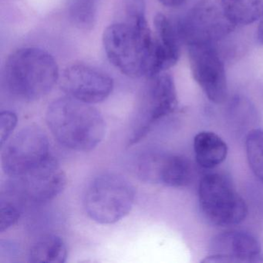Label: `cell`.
Returning <instances> with one entry per match:
<instances>
[{
    "instance_id": "cell-1",
    "label": "cell",
    "mask_w": 263,
    "mask_h": 263,
    "mask_svg": "<svg viewBox=\"0 0 263 263\" xmlns=\"http://www.w3.org/2000/svg\"><path fill=\"white\" fill-rule=\"evenodd\" d=\"M46 120L55 139L71 150H93L105 136V121L101 113L90 104L70 97L53 101Z\"/></svg>"
},
{
    "instance_id": "cell-2",
    "label": "cell",
    "mask_w": 263,
    "mask_h": 263,
    "mask_svg": "<svg viewBox=\"0 0 263 263\" xmlns=\"http://www.w3.org/2000/svg\"><path fill=\"white\" fill-rule=\"evenodd\" d=\"M59 79L54 58L41 49H20L9 56L4 70L7 90L25 101L40 99L51 91Z\"/></svg>"
},
{
    "instance_id": "cell-3",
    "label": "cell",
    "mask_w": 263,
    "mask_h": 263,
    "mask_svg": "<svg viewBox=\"0 0 263 263\" xmlns=\"http://www.w3.org/2000/svg\"><path fill=\"white\" fill-rule=\"evenodd\" d=\"M106 54L110 63L132 78H150L155 38L147 24H115L106 29L103 36Z\"/></svg>"
},
{
    "instance_id": "cell-4",
    "label": "cell",
    "mask_w": 263,
    "mask_h": 263,
    "mask_svg": "<svg viewBox=\"0 0 263 263\" xmlns=\"http://www.w3.org/2000/svg\"><path fill=\"white\" fill-rule=\"evenodd\" d=\"M135 192L125 178L115 173L95 177L86 189L84 206L96 222L110 224L124 218L133 207Z\"/></svg>"
},
{
    "instance_id": "cell-5",
    "label": "cell",
    "mask_w": 263,
    "mask_h": 263,
    "mask_svg": "<svg viewBox=\"0 0 263 263\" xmlns=\"http://www.w3.org/2000/svg\"><path fill=\"white\" fill-rule=\"evenodd\" d=\"M198 202L204 218L214 226L229 227L239 224L248 215L244 199L226 175H204L198 187Z\"/></svg>"
},
{
    "instance_id": "cell-6",
    "label": "cell",
    "mask_w": 263,
    "mask_h": 263,
    "mask_svg": "<svg viewBox=\"0 0 263 263\" xmlns=\"http://www.w3.org/2000/svg\"><path fill=\"white\" fill-rule=\"evenodd\" d=\"M67 177L57 160L50 157L33 170L10 178L3 193L22 205H41L50 202L64 190Z\"/></svg>"
},
{
    "instance_id": "cell-7",
    "label": "cell",
    "mask_w": 263,
    "mask_h": 263,
    "mask_svg": "<svg viewBox=\"0 0 263 263\" xmlns=\"http://www.w3.org/2000/svg\"><path fill=\"white\" fill-rule=\"evenodd\" d=\"M235 27L226 16L221 0H201L181 20L178 32L187 47L216 45L229 36Z\"/></svg>"
},
{
    "instance_id": "cell-8",
    "label": "cell",
    "mask_w": 263,
    "mask_h": 263,
    "mask_svg": "<svg viewBox=\"0 0 263 263\" xmlns=\"http://www.w3.org/2000/svg\"><path fill=\"white\" fill-rule=\"evenodd\" d=\"M173 78L164 72L149 78L128 145L141 141L161 120L178 108Z\"/></svg>"
},
{
    "instance_id": "cell-9",
    "label": "cell",
    "mask_w": 263,
    "mask_h": 263,
    "mask_svg": "<svg viewBox=\"0 0 263 263\" xmlns=\"http://www.w3.org/2000/svg\"><path fill=\"white\" fill-rule=\"evenodd\" d=\"M2 150L3 169L10 178L33 170L51 157L48 138L36 127L21 130Z\"/></svg>"
},
{
    "instance_id": "cell-10",
    "label": "cell",
    "mask_w": 263,
    "mask_h": 263,
    "mask_svg": "<svg viewBox=\"0 0 263 263\" xmlns=\"http://www.w3.org/2000/svg\"><path fill=\"white\" fill-rule=\"evenodd\" d=\"M189 59L192 76L209 101L221 104L227 99V78L224 64L216 45H192Z\"/></svg>"
},
{
    "instance_id": "cell-11",
    "label": "cell",
    "mask_w": 263,
    "mask_h": 263,
    "mask_svg": "<svg viewBox=\"0 0 263 263\" xmlns=\"http://www.w3.org/2000/svg\"><path fill=\"white\" fill-rule=\"evenodd\" d=\"M136 173L141 181L172 187L189 185L193 174L192 163L186 157L159 152L140 155Z\"/></svg>"
},
{
    "instance_id": "cell-12",
    "label": "cell",
    "mask_w": 263,
    "mask_h": 263,
    "mask_svg": "<svg viewBox=\"0 0 263 263\" xmlns=\"http://www.w3.org/2000/svg\"><path fill=\"white\" fill-rule=\"evenodd\" d=\"M61 87L67 96L92 104L107 99L114 84L104 72L84 64H74L66 69Z\"/></svg>"
},
{
    "instance_id": "cell-13",
    "label": "cell",
    "mask_w": 263,
    "mask_h": 263,
    "mask_svg": "<svg viewBox=\"0 0 263 263\" xmlns=\"http://www.w3.org/2000/svg\"><path fill=\"white\" fill-rule=\"evenodd\" d=\"M203 262H263L259 241L245 231H227L218 234L210 245L209 256Z\"/></svg>"
},
{
    "instance_id": "cell-14",
    "label": "cell",
    "mask_w": 263,
    "mask_h": 263,
    "mask_svg": "<svg viewBox=\"0 0 263 263\" xmlns=\"http://www.w3.org/2000/svg\"><path fill=\"white\" fill-rule=\"evenodd\" d=\"M227 144L212 132H199L194 138V152L198 165L203 168L218 167L227 158Z\"/></svg>"
},
{
    "instance_id": "cell-15",
    "label": "cell",
    "mask_w": 263,
    "mask_h": 263,
    "mask_svg": "<svg viewBox=\"0 0 263 263\" xmlns=\"http://www.w3.org/2000/svg\"><path fill=\"white\" fill-rule=\"evenodd\" d=\"M28 258L29 261L33 263L65 262L67 258L65 241L59 235H44L32 245Z\"/></svg>"
},
{
    "instance_id": "cell-16",
    "label": "cell",
    "mask_w": 263,
    "mask_h": 263,
    "mask_svg": "<svg viewBox=\"0 0 263 263\" xmlns=\"http://www.w3.org/2000/svg\"><path fill=\"white\" fill-rule=\"evenodd\" d=\"M224 13L235 26L253 24L263 17V0H221Z\"/></svg>"
},
{
    "instance_id": "cell-17",
    "label": "cell",
    "mask_w": 263,
    "mask_h": 263,
    "mask_svg": "<svg viewBox=\"0 0 263 263\" xmlns=\"http://www.w3.org/2000/svg\"><path fill=\"white\" fill-rule=\"evenodd\" d=\"M155 30L159 44L167 52L171 59L177 64L180 56L179 40L178 29H175L168 18L164 15L157 14L154 21Z\"/></svg>"
},
{
    "instance_id": "cell-18",
    "label": "cell",
    "mask_w": 263,
    "mask_h": 263,
    "mask_svg": "<svg viewBox=\"0 0 263 263\" xmlns=\"http://www.w3.org/2000/svg\"><path fill=\"white\" fill-rule=\"evenodd\" d=\"M246 150L251 170L263 183V129H252L248 133Z\"/></svg>"
},
{
    "instance_id": "cell-19",
    "label": "cell",
    "mask_w": 263,
    "mask_h": 263,
    "mask_svg": "<svg viewBox=\"0 0 263 263\" xmlns=\"http://www.w3.org/2000/svg\"><path fill=\"white\" fill-rule=\"evenodd\" d=\"M97 3L98 0H69L70 21L79 29H91L96 17Z\"/></svg>"
},
{
    "instance_id": "cell-20",
    "label": "cell",
    "mask_w": 263,
    "mask_h": 263,
    "mask_svg": "<svg viewBox=\"0 0 263 263\" xmlns=\"http://www.w3.org/2000/svg\"><path fill=\"white\" fill-rule=\"evenodd\" d=\"M24 208L11 197L1 194L0 198V232L14 226L21 218Z\"/></svg>"
},
{
    "instance_id": "cell-21",
    "label": "cell",
    "mask_w": 263,
    "mask_h": 263,
    "mask_svg": "<svg viewBox=\"0 0 263 263\" xmlns=\"http://www.w3.org/2000/svg\"><path fill=\"white\" fill-rule=\"evenodd\" d=\"M127 22L139 25L146 24L145 0H123Z\"/></svg>"
},
{
    "instance_id": "cell-22",
    "label": "cell",
    "mask_w": 263,
    "mask_h": 263,
    "mask_svg": "<svg viewBox=\"0 0 263 263\" xmlns=\"http://www.w3.org/2000/svg\"><path fill=\"white\" fill-rule=\"evenodd\" d=\"M17 124V116L10 110H4L0 115V145L4 147L13 134Z\"/></svg>"
},
{
    "instance_id": "cell-23",
    "label": "cell",
    "mask_w": 263,
    "mask_h": 263,
    "mask_svg": "<svg viewBox=\"0 0 263 263\" xmlns=\"http://www.w3.org/2000/svg\"><path fill=\"white\" fill-rule=\"evenodd\" d=\"M20 247L13 243L10 242L8 241H1L0 245V257L2 258L7 257V258H11L13 257L20 255Z\"/></svg>"
},
{
    "instance_id": "cell-24",
    "label": "cell",
    "mask_w": 263,
    "mask_h": 263,
    "mask_svg": "<svg viewBox=\"0 0 263 263\" xmlns=\"http://www.w3.org/2000/svg\"><path fill=\"white\" fill-rule=\"evenodd\" d=\"M162 5L165 6L167 7H171V8H176V7H181L186 0H158Z\"/></svg>"
},
{
    "instance_id": "cell-25",
    "label": "cell",
    "mask_w": 263,
    "mask_h": 263,
    "mask_svg": "<svg viewBox=\"0 0 263 263\" xmlns=\"http://www.w3.org/2000/svg\"><path fill=\"white\" fill-rule=\"evenodd\" d=\"M256 39L258 44L263 46V17L260 21L256 30Z\"/></svg>"
}]
</instances>
